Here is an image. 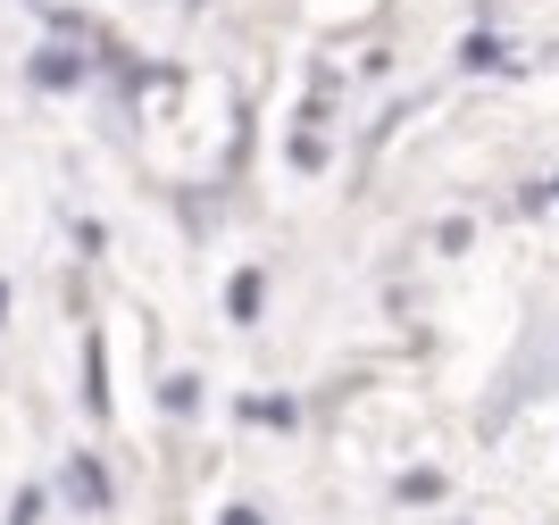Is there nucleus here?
Returning <instances> with one entry per match:
<instances>
[{"mask_svg":"<svg viewBox=\"0 0 559 525\" xmlns=\"http://www.w3.org/2000/svg\"><path fill=\"white\" fill-rule=\"evenodd\" d=\"M68 492H75V509H100V501H109V476H100L93 458H75V467H68Z\"/></svg>","mask_w":559,"mask_h":525,"instance_id":"nucleus-1","label":"nucleus"},{"mask_svg":"<svg viewBox=\"0 0 559 525\" xmlns=\"http://www.w3.org/2000/svg\"><path fill=\"white\" fill-rule=\"evenodd\" d=\"M0 309H9V293H0Z\"/></svg>","mask_w":559,"mask_h":525,"instance_id":"nucleus-2","label":"nucleus"}]
</instances>
